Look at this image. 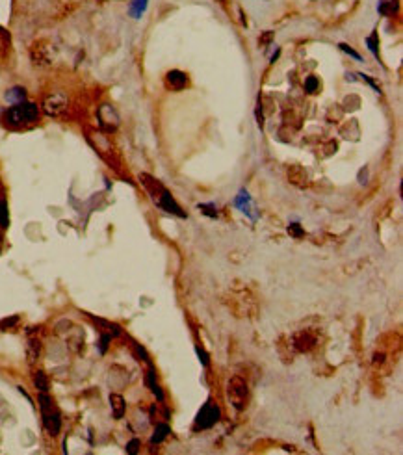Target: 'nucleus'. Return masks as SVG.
Masks as SVG:
<instances>
[{
	"label": "nucleus",
	"instance_id": "1",
	"mask_svg": "<svg viewBox=\"0 0 403 455\" xmlns=\"http://www.w3.org/2000/svg\"><path fill=\"white\" fill-rule=\"evenodd\" d=\"M39 117V110L34 102H17L13 104L10 110H6L4 114V121H6L8 127L12 128H21L25 125H30L34 121H38Z\"/></svg>",
	"mask_w": 403,
	"mask_h": 455
},
{
	"label": "nucleus",
	"instance_id": "2",
	"mask_svg": "<svg viewBox=\"0 0 403 455\" xmlns=\"http://www.w3.org/2000/svg\"><path fill=\"white\" fill-rule=\"evenodd\" d=\"M220 407L214 405L212 401H207V403L201 407V411L197 414V420H195V427H201V429H210L212 425L220 422Z\"/></svg>",
	"mask_w": 403,
	"mask_h": 455
},
{
	"label": "nucleus",
	"instance_id": "3",
	"mask_svg": "<svg viewBox=\"0 0 403 455\" xmlns=\"http://www.w3.org/2000/svg\"><path fill=\"white\" fill-rule=\"evenodd\" d=\"M229 398L238 411H242L247 405V385L240 377H234L229 383Z\"/></svg>",
	"mask_w": 403,
	"mask_h": 455
},
{
	"label": "nucleus",
	"instance_id": "4",
	"mask_svg": "<svg viewBox=\"0 0 403 455\" xmlns=\"http://www.w3.org/2000/svg\"><path fill=\"white\" fill-rule=\"evenodd\" d=\"M154 202H156L158 206L160 208H164V210H167V212H171V214H175V215H178V217H186V214H184L182 210H180V206L176 204L175 202V199L171 197V193L167 190H162L160 191V195L154 199Z\"/></svg>",
	"mask_w": 403,
	"mask_h": 455
},
{
	"label": "nucleus",
	"instance_id": "5",
	"mask_svg": "<svg viewBox=\"0 0 403 455\" xmlns=\"http://www.w3.org/2000/svg\"><path fill=\"white\" fill-rule=\"evenodd\" d=\"M43 423H45V427H47V431H49L51 435H58V433H60V427H62V418H60V412L54 409V405L43 409Z\"/></svg>",
	"mask_w": 403,
	"mask_h": 455
},
{
	"label": "nucleus",
	"instance_id": "6",
	"mask_svg": "<svg viewBox=\"0 0 403 455\" xmlns=\"http://www.w3.org/2000/svg\"><path fill=\"white\" fill-rule=\"evenodd\" d=\"M65 106H67V99H65V95H62V93H56V95H51L47 97L43 102V108L45 112L49 115H60L65 110Z\"/></svg>",
	"mask_w": 403,
	"mask_h": 455
},
{
	"label": "nucleus",
	"instance_id": "7",
	"mask_svg": "<svg viewBox=\"0 0 403 455\" xmlns=\"http://www.w3.org/2000/svg\"><path fill=\"white\" fill-rule=\"evenodd\" d=\"M165 80H167V86L175 91H180L188 86V76L184 75L182 71H169Z\"/></svg>",
	"mask_w": 403,
	"mask_h": 455
},
{
	"label": "nucleus",
	"instance_id": "8",
	"mask_svg": "<svg viewBox=\"0 0 403 455\" xmlns=\"http://www.w3.org/2000/svg\"><path fill=\"white\" fill-rule=\"evenodd\" d=\"M110 403H112L115 418H121L125 414V399L121 398L119 394H112V396H110Z\"/></svg>",
	"mask_w": 403,
	"mask_h": 455
},
{
	"label": "nucleus",
	"instance_id": "9",
	"mask_svg": "<svg viewBox=\"0 0 403 455\" xmlns=\"http://www.w3.org/2000/svg\"><path fill=\"white\" fill-rule=\"evenodd\" d=\"M147 2H149V0H132V2H130V10H128L130 17L139 19V17L143 15L145 10H147Z\"/></svg>",
	"mask_w": 403,
	"mask_h": 455
},
{
	"label": "nucleus",
	"instance_id": "10",
	"mask_svg": "<svg viewBox=\"0 0 403 455\" xmlns=\"http://www.w3.org/2000/svg\"><path fill=\"white\" fill-rule=\"evenodd\" d=\"M26 97V91L25 88H12L10 91L6 93V101L12 102V104H17V102H23Z\"/></svg>",
	"mask_w": 403,
	"mask_h": 455
},
{
	"label": "nucleus",
	"instance_id": "11",
	"mask_svg": "<svg viewBox=\"0 0 403 455\" xmlns=\"http://www.w3.org/2000/svg\"><path fill=\"white\" fill-rule=\"evenodd\" d=\"M234 204H236V206H238L242 212L249 214V204H251V197H249V193H247L246 190H242V191H240V195L236 197Z\"/></svg>",
	"mask_w": 403,
	"mask_h": 455
},
{
	"label": "nucleus",
	"instance_id": "12",
	"mask_svg": "<svg viewBox=\"0 0 403 455\" xmlns=\"http://www.w3.org/2000/svg\"><path fill=\"white\" fill-rule=\"evenodd\" d=\"M167 433H169V425H167V423H158L156 431H154V435H152V438H151V442L160 444L165 436H167Z\"/></svg>",
	"mask_w": 403,
	"mask_h": 455
},
{
	"label": "nucleus",
	"instance_id": "13",
	"mask_svg": "<svg viewBox=\"0 0 403 455\" xmlns=\"http://www.w3.org/2000/svg\"><path fill=\"white\" fill-rule=\"evenodd\" d=\"M154 375H156V373H154V370L151 368V370H149V377H147V383H149V386H151V390L156 394V398L160 399V401H164V394H162V390H160V386L156 385V379H154Z\"/></svg>",
	"mask_w": 403,
	"mask_h": 455
},
{
	"label": "nucleus",
	"instance_id": "14",
	"mask_svg": "<svg viewBox=\"0 0 403 455\" xmlns=\"http://www.w3.org/2000/svg\"><path fill=\"white\" fill-rule=\"evenodd\" d=\"M34 383H36V388H39L41 392L49 390V381H47V375L43 372H38L36 377H34Z\"/></svg>",
	"mask_w": 403,
	"mask_h": 455
},
{
	"label": "nucleus",
	"instance_id": "15",
	"mask_svg": "<svg viewBox=\"0 0 403 455\" xmlns=\"http://www.w3.org/2000/svg\"><path fill=\"white\" fill-rule=\"evenodd\" d=\"M366 45H368V49H370V52H372L373 56L379 58V52H377V34L373 32L370 38L366 39Z\"/></svg>",
	"mask_w": 403,
	"mask_h": 455
},
{
	"label": "nucleus",
	"instance_id": "16",
	"mask_svg": "<svg viewBox=\"0 0 403 455\" xmlns=\"http://www.w3.org/2000/svg\"><path fill=\"white\" fill-rule=\"evenodd\" d=\"M8 223H10V217H8L6 201H0V225H2V227H8Z\"/></svg>",
	"mask_w": 403,
	"mask_h": 455
},
{
	"label": "nucleus",
	"instance_id": "17",
	"mask_svg": "<svg viewBox=\"0 0 403 455\" xmlns=\"http://www.w3.org/2000/svg\"><path fill=\"white\" fill-rule=\"evenodd\" d=\"M305 88H307L309 93H314L316 88H318V78H316V76H309L307 82H305Z\"/></svg>",
	"mask_w": 403,
	"mask_h": 455
},
{
	"label": "nucleus",
	"instance_id": "18",
	"mask_svg": "<svg viewBox=\"0 0 403 455\" xmlns=\"http://www.w3.org/2000/svg\"><path fill=\"white\" fill-rule=\"evenodd\" d=\"M338 47H340V51H344V52H346V54H349V56H351V58H355V60H360V54H357V52L353 51V49H351V47H349V45H346V43H340V45H338Z\"/></svg>",
	"mask_w": 403,
	"mask_h": 455
},
{
	"label": "nucleus",
	"instance_id": "19",
	"mask_svg": "<svg viewBox=\"0 0 403 455\" xmlns=\"http://www.w3.org/2000/svg\"><path fill=\"white\" fill-rule=\"evenodd\" d=\"M199 208H201L207 215H210V217H216V215H218V212H212V210H214V204H199Z\"/></svg>",
	"mask_w": 403,
	"mask_h": 455
},
{
	"label": "nucleus",
	"instance_id": "20",
	"mask_svg": "<svg viewBox=\"0 0 403 455\" xmlns=\"http://www.w3.org/2000/svg\"><path fill=\"white\" fill-rule=\"evenodd\" d=\"M138 446H139V440H138V438H134V440H130V442H128V446H126V451H128V453H136V451H138Z\"/></svg>",
	"mask_w": 403,
	"mask_h": 455
},
{
	"label": "nucleus",
	"instance_id": "21",
	"mask_svg": "<svg viewBox=\"0 0 403 455\" xmlns=\"http://www.w3.org/2000/svg\"><path fill=\"white\" fill-rule=\"evenodd\" d=\"M17 322H19V318H17V316H13V318H10V320H4V322H0V327H2V329L12 327L13 323H17Z\"/></svg>",
	"mask_w": 403,
	"mask_h": 455
},
{
	"label": "nucleus",
	"instance_id": "22",
	"mask_svg": "<svg viewBox=\"0 0 403 455\" xmlns=\"http://www.w3.org/2000/svg\"><path fill=\"white\" fill-rule=\"evenodd\" d=\"M288 233H292L294 236H301L303 231L299 229V225H297V223H292V225L288 227Z\"/></svg>",
	"mask_w": 403,
	"mask_h": 455
},
{
	"label": "nucleus",
	"instance_id": "23",
	"mask_svg": "<svg viewBox=\"0 0 403 455\" xmlns=\"http://www.w3.org/2000/svg\"><path fill=\"white\" fill-rule=\"evenodd\" d=\"M108 342H110V336L108 335H104L101 338V353H104L106 351V348H108Z\"/></svg>",
	"mask_w": 403,
	"mask_h": 455
},
{
	"label": "nucleus",
	"instance_id": "24",
	"mask_svg": "<svg viewBox=\"0 0 403 455\" xmlns=\"http://www.w3.org/2000/svg\"><path fill=\"white\" fill-rule=\"evenodd\" d=\"M197 355H199V357H201L203 364H205V366H208V355L205 353V351H203L201 348H197Z\"/></svg>",
	"mask_w": 403,
	"mask_h": 455
},
{
	"label": "nucleus",
	"instance_id": "25",
	"mask_svg": "<svg viewBox=\"0 0 403 455\" xmlns=\"http://www.w3.org/2000/svg\"><path fill=\"white\" fill-rule=\"evenodd\" d=\"M271 36H273V34H271V32H268V34H266L264 38L260 39V45H266V43H268V41H270V39H271Z\"/></svg>",
	"mask_w": 403,
	"mask_h": 455
}]
</instances>
